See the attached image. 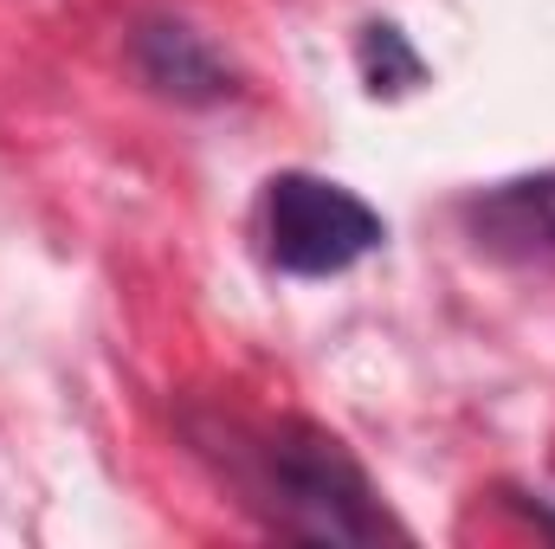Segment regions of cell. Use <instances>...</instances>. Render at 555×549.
Here are the masks:
<instances>
[{"instance_id":"6da1fadb","label":"cell","mask_w":555,"mask_h":549,"mask_svg":"<svg viewBox=\"0 0 555 549\" xmlns=\"http://www.w3.org/2000/svg\"><path fill=\"white\" fill-rule=\"evenodd\" d=\"M227 465L266 524L297 544H382L401 537V524L382 511L369 472L349 459V446L310 420H266L233 426Z\"/></svg>"},{"instance_id":"3957f363","label":"cell","mask_w":555,"mask_h":549,"mask_svg":"<svg viewBox=\"0 0 555 549\" xmlns=\"http://www.w3.org/2000/svg\"><path fill=\"white\" fill-rule=\"evenodd\" d=\"M137 65L142 78L162 98H175V104H220V98H233V65L188 20H149L137 33Z\"/></svg>"},{"instance_id":"8992f818","label":"cell","mask_w":555,"mask_h":549,"mask_svg":"<svg viewBox=\"0 0 555 549\" xmlns=\"http://www.w3.org/2000/svg\"><path fill=\"white\" fill-rule=\"evenodd\" d=\"M530 511L543 518V531H550V537H555V491H543V498H530Z\"/></svg>"},{"instance_id":"5b68a950","label":"cell","mask_w":555,"mask_h":549,"mask_svg":"<svg viewBox=\"0 0 555 549\" xmlns=\"http://www.w3.org/2000/svg\"><path fill=\"white\" fill-rule=\"evenodd\" d=\"M356 72H362V85L375 98H401V91L426 85V59L414 52V39L395 20H369L356 33Z\"/></svg>"},{"instance_id":"277c9868","label":"cell","mask_w":555,"mask_h":549,"mask_svg":"<svg viewBox=\"0 0 555 549\" xmlns=\"http://www.w3.org/2000/svg\"><path fill=\"white\" fill-rule=\"evenodd\" d=\"M465 220L478 246L504 259H555V175H524V181H498L472 194Z\"/></svg>"},{"instance_id":"7a4b0ae2","label":"cell","mask_w":555,"mask_h":549,"mask_svg":"<svg viewBox=\"0 0 555 549\" xmlns=\"http://www.w3.org/2000/svg\"><path fill=\"white\" fill-rule=\"evenodd\" d=\"M382 240H388L382 214L330 175L291 168L272 175L259 194V253L284 278H336L382 253Z\"/></svg>"}]
</instances>
